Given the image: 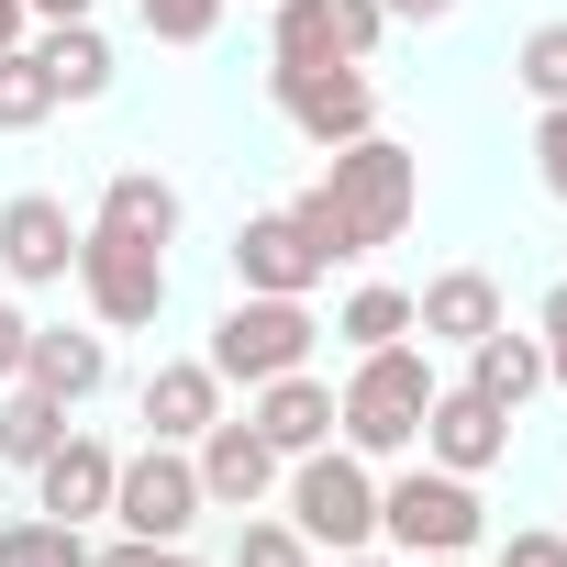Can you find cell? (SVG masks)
Here are the masks:
<instances>
[{"label":"cell","mask_w":567,"mask_h":567,"mask_svg":"<svg viewBox=\"0 0 567 567\" xmlns=\"http://www.w3.org/2000/svg\"><path fill=\"white\" fill-rule=\"evenodd\" d=\"M290 212L312 223V245H323L334 267H357V256H379V245L412 234V212H423V156L390 145V134H357V145L323 156V178H312Z\"/></svg>","instance_id":"1"},{"label":"cell","mask_w":567,"mask_h":567,"mask_svg":"<svg viewBox=\"0 0 567 567\" xmlns=\"http://www.w3.org/2000/svg\"><path fill=\"white\" fill-rule=\"evenodd\" d=\"M434 390H445V379H434V346H423V334L368 346L357 379L334 390V445H357L368 467H401V456L423 445V401H434Z\"/></svg>","instance_id":"2"},{"label":"cell","mask_w":567,"mask_h":567,"mask_svg":"<svg viewBox=\"0 0 567 567\" xmlns=\"http://www.w3.org/2000/svg\"><path fill=\"white\" fill-rule=\"evenodd\" d=\"M278 512L301 523L312 556H357V545H379V467L357 445H312L278 467Z\"/></svg>","instance_id":"3"},{"label":"cell","mask_w":567,"mask_h":567,"mask_svg":"<svg viewBox=\"0 0 567 567\" xmlns=\"http://www.w3.org/2000/svg\"><path fill=\"white\" fill-rule=\"evenodd\" d=\"M478 534H489V501H478V478H456V467H390L379 478V545L390 556H478Z\"/></svg>","instance_id":"4"},{"label":"cell","mask_w":567,"mask_h":567,"mask_svg":"<svg viewBox=\"0 0 567 567\" xmlns=\"http://www.w3.org/2000/svg\"><path fill=\"white\" fill-rule=\"evenodd\" d=\"M312 334H323V323H312V301L234 290V312L212 323V346H200V357H212V379H223V390H234V379L256 390V379H290V368H312Z\"/></svg>","instance_id":"5"},{"label":"cell","mask_w":567,"mask_h":567,"mask_svg":"<svg viewBox=\"0 0 567 567\" xmlns=\"http://www.w3.org/2000/svg\"><path fill=\"white\" fill-rule=\"evenodd\" d=\"M79 301H90V323L101 334H145L156 312H167V245H134V234H112V223H90L79 234Z\"/></svg>","instance_id":"6"},{"label":"cell","mask_w":567,"mask_h":567,"mask_svg":"<svg viewBox=\"0 0 567 567\" xmlns=\"http://www.w3.org/2000/svg\"><path fill=\"white\" fill-rule=\"evenodd\" d=\"M212 501H200V467H189V445H156L145 434V456H123L112 467V534H145V545H189V523H200Z\"/></svg>","instance_id":"7"},{"label":"cell","mask_w":567,"mask_h":567,"mask_svg":"<svg viewBox=\"0 0 567 567\" xmlns=\"http://www.w3.org/2000/svg\"><path fill=\"white\" fill-rule=\"evenodd\" d=\"M267 101H278V123H290L312 156L379 134V79L368 68H267Z\"/></svg>","instance_id":"8"},{"label":"cell","mask_w":567,"mask_h":567,"mask_svg":"<svg viewBox=\"0 0 567 567\" xmlns=\"http://www.w3.org/2000/svg\"><path fill=\"white\" fill-rule=\"evenodd\" d=\"M390 34L379 0H278L267 12V68H368Z\"/></svg>","instance_id":"9"},{"label":"cell","mask_w":567,"mask_h":567,"mask_svg":"<svg viewBox=\"0 0 567 567\" xmlns=\"http://www.w3.org/2000/svg\"><path fill=\"white\" fill-rule=\"evenodd\" d=\"M79 234H90V223H79L56 189H12V200H0V278H12V290H68Z\"/></svg>","instance_id":"10"},{"label":"cell","mask_w":567,"mask_h":567,"mask_svg":"<svg viewBox=\"0 0 567 567\" xmlns=\"http://www.w3.org/2000/svg\"><path fill=\"white\" fill-rule=\"evenodd\" d=\"M323 278H334V256L312 245V223H301V212H256V223H234V290L312 301Z\"/></svg>","instance_id":"11"},{"label":"cell","mask_w":567,"mask_h":567,"mask_svg":"<svg viewBox=\"0 0 567 567\" xmlns=\"http://www.w3.org/2000/svg\"><path fill=\"white\" fill-rule=\"evenodd\" d=\"M189 467H200V501H212V512H267V489H278V467H290V456H278L245 412H223V423L189 445Z\"/></svg>","instance_id":"12"},{"label":"cell","mask_w":567,"mask_h":567,"mask_svg":"<svg viewBox=\"0 0 567 567\" xmlns=\"http://www.w3.org/2000/svg\"><path fill=\"white\" fill-rule=\"evenodd\" d=\"M423 456H434V467H456V478H489V467L512 456V412H501V401H478V390L456 379V390H434V401H423Z\"/></svg>","instance_id":"13"},{"label":"cell","mask_w":567,"mask_h":567,"mask_svg":"<svg viewBox=\"0 0 567 567\" xmlns=\"http://www.w3.org/2000/svg\"><path fill=\"white\" fill-rule=\"evenodd\" d=\"M23 379L45 390V401H101L112 390V334L101 323H34V346H23Z\"/></svg>","instance_id":"14"},{"label":"cell","mask_w":567,"mask_h":567,"mask_svg":"<svg viewBox=\"0 0 567 567\" xmlns=\"http://www.w3.org/2000/svg\"><path fill=\"white\" fill-rule=\"evenodd\" d=\"M112 467H123V456H112L101 434H79V423H68V434H56V456L34 467V512H56V523H101V512H112Z\"/></svg>","instance_id":"15"},{"label":"cell","mask_w":567,"mask_h":567,"mask_svg":"<svg viewBox=\"0 0 567 567\" xmlns=\"http://www.w3.org/2000/svg\"><path fill=\"white\" fill-rule=\"evenodd\" d=\"M489 323H512L489 267H445V278H423V290H412V334H423V346H478Z\"/></svg>","instance_id":"16"},{"label":"cell","mask_w":567,"mask_h":567,"mask_svg":"<svg viewBox=\"0 0 567 567\" xmlns=\"http://www.w3.org/2000/svg\"><path fill=\"white\" fill-rule=\"evenodd\" d=\"M223 423V379H212V357H167V368H145V434L156 445H200Z\"/></svg>","instance_id":"17"},{"label":"cell","mask_w":567,"mask_h":567,"mask_svg":"<svg viewBox=\"0 0 567 567\" xmlns=\"http://www.w3.org/2000/svg\"><path fill=\"white\" fill-rule=\"evenodd\" d=\"M245 423H256L278 456H312V445H334V390H323L312 368H290V379H256Z\"/></svg>","instance_id":"18"},{"label":"cell","mask_w":567,"mask_h":567,"mask_svg":"<svg viewBox=\"0 0 567 567\" xmlns=\"http://www.w3.org/2000/svg\"><path fill=\"white\" fill-rule=\"evenodd\" d=\"M467 390H478V401H501V412L523 423V401L545 390V334H512V323H489V334L467 346Z\"/></svg>","instance_id":"19"},{"label":"cell","mask_w":567,"mask_h":567,"mask_svg":"<svg viewBox=\"0 0 567 567\" xmlns=\"http://www.w3.org/2000/svg\"><path fill=\"white\" fill-rule=\"evenodd\" d=\"M90 223H112V234H134V245H178L189 200H178L156 167H112V189H101V212H90Z\"/></svg>","instance_id":"20"},{"label":"cell","mask_w":567,"mask_h":567,"mask_svg":"<svg viewBox=\"0 0 567 567\" xmlns=\"http://www.w3.org/2000/svg\"><path fill=\"white\" fill-rule=\"evenodd\" d=\"M34 56H45L56 101H101L112 90V34L101 23H34Z\"/></svg>","instance_id":"21"},{"label":"cell","mask_w":567,"mask_h":567,"mask_svg":"<svg viewBox=\"0 0 567 567\" xmlns=\"http://www.w3.org/2000/svg\"><path fill=\"white\" fill-rule=\"evenodd\" d=\"M56 434H68V401H45L34 379L0 390V467H45V456H56Z\"/></svg>","instance_id":"22"},{"label":"cell","mask_w":567,"mask_h":567,"mask_svg":"<svg viewBox=\"0 0 567 567\" xmlns=\"http://www.w3.org/2000/svg\"><path fill=\"white\" fill-rule=\"evenodd\" d=\"M0 567H90V523H56V512L0 523Z\"/></svg>","instance_id":"23"},{"label":"cell","mask_w":567,"mask_h":567,"mask_svg":"<svg viewBox=\"0 0 567 567\" xmlns=\"http://www.w3.org/2000/svg\"><path fill=\"white\" fill-rule=\"evenodd\" d=\"M45 112H56V79H45V56L23 34V45H0V134H34Z\"/></svg>","instance_id":"24"},{"label":"cell","mask_w":567,"mask_h":567,"mask_svg":"<svg viewBox=\"0 0 567 567\" xmlns=\"http://www.w3.org/2000/svg\"><path fill=\"white\" fill-rule=\"evenodd\" d=\"M334 334H346L357 357H368V346H401V334H412V290H390V278H368V290H346Z\"/></svg>","instance_id":"25"},{"label":"cell","mask_w":567,"mask_h":567,"mask_svg":"<svg viewBox=\"0 0 567 567\" xmlns=\"http://www.w3.org/2000/svg\"><path fill=\"white\" fill-rule=\"evenodd\" d=\"M512 90L545 112V101H567V23H534L523 45H512Z\"/></svg>","instance_id":"26"},{"label":"cell","mask_w":567,"mask_h":567,"mask_svg":"<svg viewBox=\"0 0 567 567\" xmlns=\"http://www.w3.org/2000/svg\"><path fill=\"white\" fill-rule=\"evenodd\" d=\"M234 567H323V556L301 545V523H290V512H245V534H234Z\"/></svg>","instance_id":"27"},{"label":"cell","mask_w":567,"mask_h":567,"mask_svg":"<svg viewBox=\"0 0 567 567\" xmlns=\"http://www.w3.org/2000/svg\"><path fill=\"white\" fill-rule=\"evenodd\" d=\"M134 23H145L156 45H212V34H223V0H134Z\"/></svg>","instance_id":"28"},{"label":"cell","mask_w":567,"mask_h":567,"mask_svg":"<svg viewBox=\"0 0 567 567\" xmlns=\"http://www.w3.org/2000/svg\"><path fill=\"white\" fill-rule=\"evenodd\" d=\"M534 178H545V200H567V101L534 112Z\"/></svg>","instance_id":"29"},{"label":"cell","mask_w":567,"mask_h":567,"mask_svg":"<svg viewBox=\"0 0 567 567\" xmlns=\"http://www.w3.org/2000/svg\"><path fill=\"white\" fill-rule=\"evenodd\" d=\"M534 334H545V390H567V278L534 301Z\"/></svg>","instance_id":"30"},{"label":"cell","mask_w":567,"mask_h":567,"mask_svg":"<svg viewBox=\"0 0 567 567\" xmlns=\"http://www.w3.org/2000/svg\"><path fill=\"white\" fill-rule=\"evenodd\" d=\"M90 567H200V556H189V545H145V534H112Z\"/></svg>","instance_id":"31"},{"label":"cell","mask_w":567,"mask_h":567,"mask_svg":"<svg viewBox=\"0 0 567 567\" xmlns=\"http://www.w3.org/2000/svg\"><path fill=\"white\" fill-rule=\"evenodd\" d=\"M23 346H34V312H23L12 290H0V390H12V379H23Z\"/></svg>","instance_id":"32"},{"label":"cell","mask_w":567,"mask_h":567,"mask_svg":"<svg viewBox=\"0 0 567 567\" xmlns=\"http://www.w3.org/2000/svg\"><path fill=\"white\" fill-rule=\"evenodd\" d=\"M501 567H567V534H534V523H523V534L501 545Z\"/></svg>","instance_id":"33"},{"label":"cell","mask_w":567,"mask_h":567,"mask_svg":"<svg viewBox=\"0 0 567 567\" xmlns=\"http://www.w3.org/2000/svg\"><path fill=\"white\" fill-rule=\"evenodd\" d=\"M390 23H456V0H379Z\"/></svg>","instance_id":"34"},{"label":"cell","mask_w":567,"mask_h":567,"mask_svg":"<svg viewBox=\"0 0 567 567\" xmlns=\"http://www.w3.org/2000/svg\"><path fill=\"white\" fill-rule=\"evenodd\" d=\"M23 12H34V23H90L101 0H23Z\"/></svg>","instance_id":"35"},{"label":"cell","mask_w":567,"mask_h":567,"mask_svg":"<svg viewBox=\"0 0 567 567\" xmlns=\"http://www.w3.org/2000/svg\"><path fill=\"white\" fill-rule=\"evenodd\" d=\"M34 34V12H23V0H0V45H23Z\"/></svg>","instance_id":"36"},{"label":"cell","mask_w":567,"mask_h":567,"mask_svg":"<svg viewBox=\"0 0 567 567\" xmlns=\"http://www.w3.org/2000/svg\"><path fill=\"white\" fill-rule=\"evenodd\" d=\"M334 567H390V556H379V545H357V556H334Z\"/></svg>","instance_id":"37"},{"label":"cell","mask_w":567,"mask_h":567,"mask_svg":"<svg viewBox=\"0 0 567 567\" xmlns=\"http://www.w3.org/2000/svg\"><path fill=\"white\" fill-rule=\"evenodd\" d=\"M401 567H478V556H401Z\"/></svg>","instance_id":"38"}]
</instances>
